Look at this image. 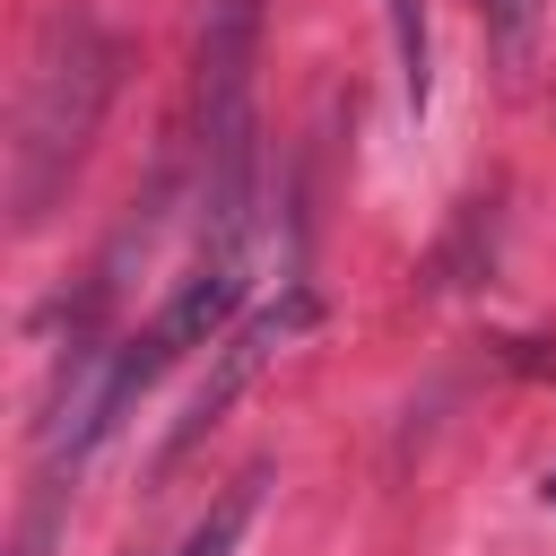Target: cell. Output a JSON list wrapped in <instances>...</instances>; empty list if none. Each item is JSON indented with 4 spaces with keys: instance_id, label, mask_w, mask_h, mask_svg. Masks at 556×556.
Listing matches in <instances>:
<instances>
[{
    "instance_id": "obj_1",
    "label": "cell",
    "mask_w": 556,
    "mask_h": 556,
    "mask_svg": "<svg viewBox=\"0 0 556 556\" xmlns=\"http://www.w3.org/2000/svg\"><path fill=\"white\" fill-rule=\"evenodd\" d=\"M113 87H122L113 26L87 17V9H52V26L35 35L26 87H17V139H9V217H17V235H35L52 217V200L70 191Z\"/></svg>"
},
{
    "instance_id": "obj_2",
    "label": "cell",
    "mask_w": 556,
    "mask_h": 556,
    "mask_svg": "<svg viewBox=\"0 0 556 556\" xmlns=\"http://www.w3.org/2000/svg\"><path fill=\"white\" fill-rule=\"evenodd\" d=\"M269 0H200L191 43V165H200V261L252 252V87H261Z\"/></svg>"
},
{
    "instance_id": "obj_3",
    "label": "cell",
    "mask_w": 556,
    "mask_h": 556,
    "mask_svg": "<svg viewBox=\"0 0 556 556\" xmlns=\"http://www.w3.org/2000/svg\"><path fill=\"white\" fill-rule=\"evenodd\" d=\"M304 321H313V295H304V287H287V304H261V313H252L243 330H226V348H217L208 382L191 391L182 426L165 434V469H174V460H182V452H191V443H200V434H208V426H217V417L235 408V391H243V382H252V374H261V365H269V356H278V348H287V339H295Z\"/></svg>"
},
{
    "instance_id": "obj_4",
    "label": "cell",
    "mask_w": 556,
    "mask_h": 556,
    "mask_svg": "<svg viewBox=\"0 0 556 556\" xmlns=\"http://www.w3.org/2000/svg\"><path fill=\"white\" fill-rule=\"evenodd\" d=\"M382 17H391V52H400V96H408V113H426V96H434V26H426V0H382Z\"/></svg>"
},
{
    "instance_id": "obj_5",
    "label": "cell",
    "mask_w": 556,
    "mask_h": 556,
    "mask_svg": "<svg viewBox=\"0 0 556 556\" xmlns=\"http://www.w3.org/2000/svg\"><path fill=\"white\" fill-rule=\"evenodd\" d=\"M252 504H261V469H243L208 513H200V530L174 547V556H235V539H243V521H252Z\"/></svg>"
},
{
    "instance_id": "obj_6",
    "label": "cell",
    "mask_w": 556,
    "mask_h": 556,
    "mask_svg": "<svg viewBox=\"0 0 556 556\" xmlns=\"http://www.w3.org/2000/svg\"><path fill=\"white\" fill-rule=\"evenodd\" d=\"M539 9L547 0H478V17H486V35H495V52L521 70L530 61V43H539Z\"/></svg>"
},
{
    "instance_id": "obj_7",
    "label": "cell",
    "mask_w": 556,
    "mask_h": 556,
    "mask_svg": "<svg viewBox=\"0 0 556 556\" xmlns=\"http://www.w3.org/2000/svg\"><path fill=\"white\" fill-rule=\"evenodd\" d=\"M547 504H556V469H547Z\"/></svg>"
}]
</instances>
